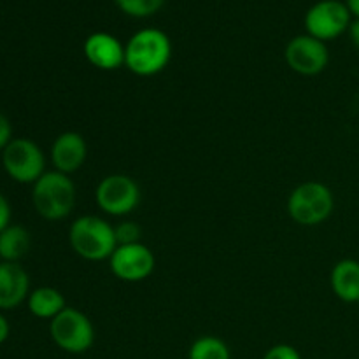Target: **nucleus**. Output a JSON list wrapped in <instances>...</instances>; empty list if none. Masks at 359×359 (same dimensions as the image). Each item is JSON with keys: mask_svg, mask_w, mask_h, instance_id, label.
<instances>
[{"mask_svg": "<svg viewBox=\"0 0 359 359\" xmlns=\"http://www.w3.org/2000/svg\"><path fill=\"white\" fill-rule=\"evenodd\" d=\"M140 202V189L128 175H107L97 188V203L111 216L130 214Z\"/></svg>", "mask_w": 359, "mask_h": 359, "instance_id": "0eeeda50", "label": "nucleus"}, {"mask_svg": "<svg viewBox=\"0 0 359 359\" xmlns=\"http://www.w3.org/2000/svg\"><path fill=\"white\" fill-rule=\"evenodd\" d=\"M11 142V125L4 114H0V149H6Z\"/></svg>", "mask_w": 359, "mask_h": 359, "instance_id": "412c9836", "label": "nucleus"}, {"mask_svg": "<svg viewBox=\"0 0 359 359\" xmlns=\"http://www.w3.org/2000/svg\"><path fill=\"white\" fill-rule=\"evenodd\" d=\"M69 238L74 251L90 262L111 258L118 248L116 230L97 216H83L74 221Z\"/></svg>", "mask_w": 359, "mask_h": 359, "instance_id": "f03ea898", "label": "nucleus"}, {"mask_svg": "<svg viewBox=\"0 0 359 359\" xmlns=\"http://www.w3.org/2000/svg\"><path fill=\"white\" fill-rule=\"evenodd\" d=\"M86 140L76 132L62 133L51 147V158L56 170L67 175L83 167V163L86 161Z\"/></svg>", "mask_w": 359, "mask_h": 359, "instance_id": "f8f14e48", "label": "nucleus"}, {"mask_svg": "<svg viewBox=\"0 0 359 359\" xmlns=\"http://www.w3.org/2000/svg\"><path fill=\"white\" fill-rule=\"evenodd\" d=\"M335 207V198L323 182H304L287 198V212L304 226H316L328 219Z\"/></svg>", "mask_w": 359, "mask_h": 359, "instance_id": "20e7f679", "label": "nucleus"}, {"mask_svg": "<svg viewBox=\"0 0 359 359\" xmlns=\"http://www.w3.org/2000/svg\"><path fill=\"white\" fill-rule=\"evenodd\" d=\"M188 359H230V349L217 337H200L189 347Z\"/></svg>", "mask_w": 359, "mask_h": 359, "instance_id": "f3484780", "label": "nucleus"}, {"mask_svg": "<svg viewBox=\"0 0 359 359\" xmlns=\"http://www.w3.org/2000/svg\"><path fill=\"white\" fill-rule=\"evenodd\" d=\"M263 359H302V356L293 346L279 344V346H273L272 349L266 351V354L263 356Z\"/></svg>", "mask_w": 359, "mask_h": 359, "instance_id": "aec40b11", "label": "nucleus"}, {"mask_svg": "<svg viewBox=\"0 0 359 359\" xmlns=\"http://www.w3.org/2000/svg\"><path fill=\"white\" fill-rule=\"evenodd\" d=\"M30 249V235L21 226H7L0 233V258L16 263Z\"/></svg>", "mask_w": 359, "mask_h": 359, "instance_id": "dca6fc26", "label": "nucleus"}, {"mask_svg": "<svg viewBox=\"0 0 359 359\" xmlns=\"http://www.w3.org/2000/svg\"><path fill=\"white\" fill-rule=\"evenodd\" d=\"M116 230V241L118 245H126V244H137L140 237V228L135 223H123L119 224Z\"/></svg>", "mask_w": 359, "mask_h": 359, "instance_id": "6ab92c4d", "label": "nucleus"}, {"mask_svg": "<svg viewBox=\"0 0 359 359\" xmlns=\"http://www.w3.org/2000/svg\"><path fill=\"white\" fill-rule=\"evenodd\" d=\"M172 56L170 39L158 28L137 32L125 48V65L137 76H154L168 65Z\"/></svg>", "mask_w": 359, "mask_h": 359, "instance_id": "f257e3e1", "label": "nucleus"}, {"mask_svg": "<svg viewBox=\"0 0 359 359\" xmlns=\"http://www.w3.org/2000/svg\"><path fill=\"white\" fill-rule=\"evenodd\" d=\"M333 293L347 304H358L359 300V262L342 259L332 270Z\"/></svg>", "mask_w": 359, "mask_h": 359, "instance_id": "4468645a", "label": "nucleus"}, {"mask_svg": "<svg viewBox=\"0 0 359 359\" xmlns=\"http://www.w3.org/2000/svg\"><path fill=\"white\" fill-rule=\"evenodd\" d=\"M4 167L14 181L37 182L44 172V154L32 140H11L4 149Z\"/></svg>", "mask_w": 359, "mask_h": 359, "instance_id": "6e6552de", "label": "nucleus"}, {"mask_svg": "<svg viewBox=\"0 0 359 359\" xmlns=\"http://www.w3.org/2000/svg\"><path fill=\"white\" fill-rule=\"evenodd\" d=\"M328 48L312 35H298L286 48V62L294 72L302 76L321 74L328 65Z\"/></svg>", "mask_w": 359, "mask_h": 359, "instance_id": "9d476101", "label": "nucleus"}, {"mask_svg": "<svg viewBox=\"0 0 359 359\" xmlns=\"http://www.w3.org/2000/svg\"><path fill=\"white\" fill-rule=\"evenodd\" d=\"M28 286L27 272L18 263H0V309L18 307L27 297Z\"/></svg>", "mask_w": 359, "mask_h": 359, "instance_id": "ddd939ff", "label": "nucleus"}, {"mask_svg": "<svg viewBox=\"0 0 359 359\" xmlns=\"http://www.w3.org/2000/svg\"><path fill=\"white\" fill-rule=\"evenodd\" d=\"M351 27V11L347 4L339 0H321L309 9L305 28L309 35L319 41H332L340 37Z\"/></svg>", "mask_w": 359, "mask_h": 359, "instance_id": "423d86ee", "label": "nucleus"}, {"mask_svg": "<svg viewBox=\"0 0 359 359\" xmlns=\"http://www.w3.org/2000/svg\"><path fill=\"white\" fill-rule=\"evenodd\" d=\"M165 0H116L119 9L128 16L146 18L158 13L163 6Z\"/></svg>", "mask_w": 359, "mask_h": 359, "instance_id": "a211bd4d", "label": "nucleus"}, {"mask_svg": "<svg viewBox=\"0 0 359 359\" xmlns=\"http://www.w3.org/2000/svg\"><path fill=\"white\" fill-rule=\"evenodd\" d=\"M84 55L88 62L100 70H114L125 63V48L111 34L97 32L84 42Z\"/></svg>", "mask_w": 359, "mask_h": 359, "instance_id": "9b49d317", "label": "nucleus"}, {"mask_svg": "<svg viewBox=\"0 0 359 359\" xmlns=\"http://www.w3.org/2000/svg\"><path fill=\"white\" fill-rule=\"evenodd\" d=\"M28 309L37 318L53 319L65 309V298L53 287H39L28 298Z\"/></svg>", "mask_w": 359, "mask_h": 359, "instance_id": "2eb2a0df", "label": "nucleus"}, {"mask_svg": "<svg viewBox=\"0 0 359 359\" xmlns=\"http://www.w3.org/2000/svg\"><path fill=\"white\" fill-rule=\"evenodd\" d=\"M111 270L118 279L139 283L153 273L154 256L151 249L140 242L118 245L114 255L111 256Z\"/></svg>", "mask_w": 359, "mask_h": 359, "instance_id": "1a4fd4ad", "label": "nucleus"}, {"mask_svg": "<svg viewBox=\"0 0 359 359\" xmlns=\"http://www.w3.org/2000/svg\"><path fill=\"white\" fill-rule=\"evenodd\" d=\"M11 219V209H9V203L7 200L0 195V233L7 228Z\"/></svg>", "mask_w": 359, "mask_h": 359, "instance_id": "4be33fe9", "label": "nucleus"}, {"mask_svg": "<svg viewBox=\"0 0 359 359\" xmlns=\"http://www.w3.org/2000/svg\"><path fill=\"white\" fill-rule=\"evenodd\" d=\"M349 34H351V39H353V44L359 49V18H356L354 21H351Z\"/></svg>", "mask_w": 359, "mask_h": 359, "instance_id": "5701e85b", "label": "nucleus"}, {"mask_svg": "<svg viewBox=\"0 0 359 359\" xmlns=\"http://www.w3.org/2000/svg\"><path fill=\"white\" fill-rule=\"evenodd\" d=\"M7 337H9V325H7L4 316H0V344L6 342Z\"/></svg>", "mask_w": 359, "mask_h": 359, "instance_id": "b1692460", "label": "nucleus"}, {"mask_svg": "<svg viewBox=\"0 0 359 359\" xmlns=\"http://www.w3.org/2000/svg\"><path fill=\"white\" fill-rule=\"evenodd\" d=\"M49 330L56 346L67 353H86L95 342V330L88 316L72 307H65L53 318Z\"/></svg>", "mask_w": 359, "mask_h": 359, "instance_id": "39448f33", "label": "nucleus"}, {"mask_svg": "<svg viewBox=\"0 0 359 359\" xmlns=\"http://www.w3.org/2000/svg\"><path fill=\"white\" fill-rule=\"evenodd\" d=\"M34 205L46 219H63L76 205V186L58 170L42 174L34 186Z\"/></svg>", "mask_w": 359, "mask_h": 359, "instance_id": "7ed1b4c3", "label": "nucleus"}, {"mask_svg": "<svg viewBox=\"0 0 359 359\" xmlns=\"http://www.w3.org/2000/svg\"><path fill=\"white\" fill-rule=\"evenodd\" d=\"M347 7H349L351 14H354V16L359 18V0H347Z\"/></svg>", "mask_w": 359, "mask_h": 359, "instance_id": "393cba45", "label": "nucleus"}, {"mask_svg": "<svg viewBox=\"0 0 359 359\" xmlns=\"http://www.w3.org/2000/svg\"><path fill=\"white\" fill-rule=\"evenodd\" d=\"M358 305H359V300H358Z\"/></svg>", "mask_w": 359, "mask_h": 359, "instance_id": "a878e982", "label": "nucleus"}]
</instances>
